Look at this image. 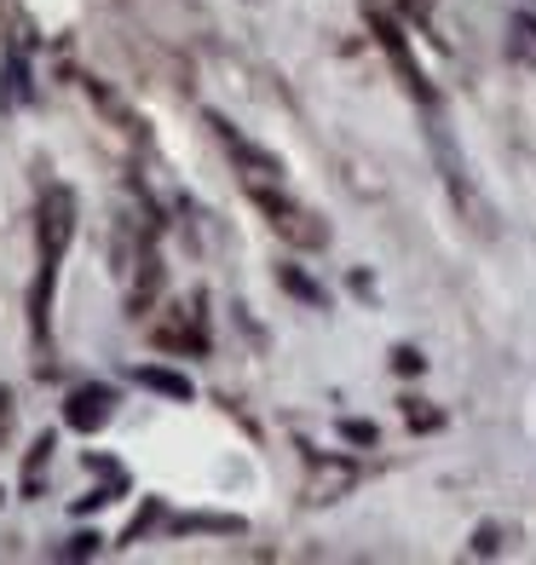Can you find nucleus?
I'll return each mask as SVG.
<instances>
[{
  "label": "nucleus",
  "mask_w": 536,
  "mask_h": 565,
  "mask_svg": "<svg viewBox=\"0 0 536 565\" xmlns=\"http://www.w3.org/2000/svg\"><path fill=\"white\" fill-rule=\"evenodd\" d=\"M410 427H439V416H432V409H416V404H410Z\"/></svg>",
  "instance_id": "nucleus-15"
},
{
  "label": "nucleus",
  "mask_w": 536,
  "mask_h": 565,
  "mask_svg": "<svg viewBox=\"0 0 536 565\" xmlns=\"http://www.w3.org/2000/svg\"><path fill=\"white\" fill-rule=\"evenodd\" d=\"M248 196H254V209L266 214V225H271L283 243H294V248H323V243H329V225H323L312 209H300L283 185H248Z\"/></svg>",
  "instance_id": "nucleus-3"
},
{
  "label": "nucleus",
  "mask_w": 536,
  "mask_h": 565,
  "mask_svg": "<svg viewBox=\"0 0 536 565\" xmlns=\"http://www.w3.org/2000/svg\"><path fill=\"white\" fill-rule=\"evenodd\" d=\"M369 12V30H375V41H380V53L393 58V70H398V82L410 87V98L421 110H432L439 105V93L427 87V75H421V64H416V53H410V41H404V30H398V18H387L380 7H364Z\"/></svg>",
  "instance_id": "nucleus-4"
},
{
  "label": "nucleus",
  "mask_w": 536,
  "mask_h": 565,
  "mask_svg": "<svg viewBox=\"0 0 536 565\" xmlns=\"http://www.w3.org/2000/svg\"><path fill=\"white\" fill-rule=\"evenodd\" d=\"M93 548H98V536H69V543H64L58 554H64V559H87Z\"/></svg>",
  "instance_id": "nucleus-12"
},
{
  "label": "nucleus",
  "mask_w": 536,
  "mask_h": 565,
  "mask_svg": "<svg viewBox=\"0 0 536 565\" xmlns=\"http://www.w3.org/2000/svg\"><path fill=\"white\" fill-rule=\"evenodd\" d=\"M393 370H398V375H421V352L398 347V352H393Z\"/></svg>",
  "instance_id": "nucleus-11"
},
{
  "label": "nucleus",
  "mask_w": 536,
  "mask_h": 565,
  "mask_svg": "<svg viewBox=\"0 0 536 565\" xmlns=\"http://www.w3.org/2000/svg\"><path fill=\"white\" fill-rule=\"evenodd\" d=\"M7 422H12V393L0 387V433H7Z\"/></svg>",
  "instance_id": "nucleus-16"
},
{
  "label": "nucleus",
  "mask_w": 536,
  "mask_h": 565,
  "mask_svg": "<svg viewBox=\"0 0 536 565\" xmlns=\"http://www.w3.org/2000/svg\"><path fill=\"white\" fill-rule=\"evenodd\" d=\"M341 433H346L352 445H375V427L369 422H341Z\"/></svg>",
  "instance_id": "nucleus-13"
},
{
  "label": "nucleus",
  "mask_w": 536,
  "mask_h": 565,
  "mask_svg": "<svg viewBox=\"0 0 536 565\" xmlns=\"http://www.w3.org/2000/svg\"><path fill=\"white\" fill-rule=\"evenodd\" d=\"M473 548H479V554H496V525H484V531H479V543H473Z\"/></svg>",
  "instance_id": "nucleus-14"
},
{
  "label": "nucleus",
  "mask_w": 536,
  "mask_h": 565,
  "mask_svg": "<svg viewBox=\"0 0 536 565\" xmlns=\"http://www.w3.org/2000/svg\"><path fill=\"white\" fill-rule=\"evenodd\" d=\"M64 422H69L75 433L105 427V422H110V393H105V387H82V393H69V404H64Z\"/></svg>",
  "instance_id": "nucleus-6"
},
{
  "label": "nucleus",
  "mask_w": 536,
  "mask_h": 565,
  "mask_svg": "<svg viewBox=\"0 0 536 565\" xmlns=\"http://www.w3.org/2000/svg\"><path fill=\"white\" fill-rule=\"evenodd\" d=\"M185 531H219V536H237L243 520H219V513H191V520H179Z\"/></svg>",
  "instance_id": "nucleus-10"
},
{
  "label": "nucleus",
  "mask_w": 536,
  "mask_h": 565,
  "mask_svg": "<svg viewBox=\"0 0 536 565\" xmlns=\"http://www.w3.org/2000/svg\"><path fill=\"white\" fill-rule=\"evenodd\" d=\"M133 381H139V387H150V393H162V398H179V404H191V381H185V375H173V370H157V364H144V370H133Z\"/></svg>",
  "instance_id": "nucleus-7"
},
{
  "label": "nucleus",
  "mask_w": 536,
  "mask_h": 565,
  "mask_svg": "<svg viewBox=\"0 0 536 565\" xmlns=\"http://www.w3.org/2000/svg\"><path fill=\"white\" fill-rule=\"evenodd\" d=\"M427 145H432V162H439V173H444V185H450V196H455V209H462L479 231H491V209H484V196L473 191V179H468V162H462V150H455V139H450V127H444V116H439V105L427 110Z\"/></svg>",
  "instance_id": "nucleus-2"
},
{
  "label": "nucleus",
  "mask_w": 536,
  "mask_h": 565,
  "mask_svg": "<svg viewBox=\"0 0 536 565\" xmlns=\"http://www.w3.org/2000/svg\"><path fill=\"white\" fill-rule=\"evenodd\" d=\"M75 237V196L64 185H53L41 196V277H35V295H30V312H35V335H46V306H53V277L58 260Z\"/></svg>",
  "instance_id": "nucleus-1"
},
{
  "label": "nucleus",
  "mask_w": 536,
  "mask_h": 565,
  "mask_svg": "<svg viewBox=\"0 0 536 565\" xmlns=\"http://www.w3.org/2000/svg\"><path fill=\"white\" fill-rule=\"evenodd\" d=\"M277 282H283V289H289V295H300L305 306H323V289H318V282H312V277H300L294 266H277Z\"/></svg>",
  "instance_id": "nucleus-9"
},
{
  "label": "nucleus",
  "mask_w": 536,
  "mask_h": 565,
  "mask_svg": "<svg viewBox=\"0 0 536 565\" xmlns=\"http://www.w3.org/2000/svg\"><path fill=\"white\" fill-rule=\"evenodd\" d=\"M87 98H93V105H98V110H105V116H110V121L121 127V134H139V121L127 116V105H121V98H116V93H110L105 82H87Z\"/></svg>",
  "instance_id": "nucleus-8"
},
{
  "label": "nucleus",
  "mask_w": 536,
  "mask_h": 565,
  "mask_svg": "<svg viewBox=\"0 0 536 565\" xmlns=\"http://www.w3.org/2000/svg\"><path fill=\"white\" fill-rule=\"evenodd\" d=\"M208 127H214V139L225 145V157L237 162V173H243V185H283V162L271 157V150H260V145H248L243 134L225 116H208Z\"/></svg>",
  "instance_id": "nucleus-5"
}]
</instances>
